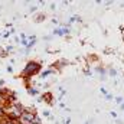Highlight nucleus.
I'll use <instances>...</instances> for the list:
<instances>
[{
	"mask_svg": "<svg viewBox=\"0 0 124 124\" xmlns=\"http://www.w3.org/2000/svg\"><path fill=\"white\" fill-rule=\"evenodd\" d=\"M40 68H42V65L36 61L26 62V65H25V68H23V71H22V78L28 79V78H31L33 75H36V74L40 71Z\"/></svg>",
	"mask_w": 124,
	"mask_h": 124,
	"instance_id": "nucleus-1",
	"label": "nucleus"
},
{
	"mask_svg": "<svg viewBox=\"0 0 124 124\" xmlns=\"http://www.w3.org/2000/svg\"><path fill=\"white\" fill-rule=\"evenodd\" d=\"M45 17H46V15H45V13H36V16H35L33 22L40 23V22H43V20H45Z\"/></svg>",
	"mask_w": 124,
	"mask_h": 124,
	"instance_id": "nucleus-2",
	"label": "nucleus"
},
{
	"mask_svg": "<svg viewBox=\"0 0 124 124\" xmlns=\"http://www.w3.org/2000/svg\"><path fill=\"white\" fill-rule=\"evenodd\" d=\"M51 98H52V94H51V93L42 94V100H43V101H46L48 104H54V101H52Z\"/></svg>",
	"mask_w": 124,
	"mask_h": 124,
	"instance_id": "nucleus-3",
	"label": "nucleus"
},
{
	"mask_svg": "<svg viewBox=\"0 0 124 124\" xmlns=\"http://www.w3.org/2000/svg\"><path fill=\"white\" fill-rule=\"evenodd\" d=\"M26 91H28V94L32 95V97H35V95H38V94H39V91H38L36 88H33V87H28V90H26Z\"/></svg>",
	"mask_w": 124,
	"mask_h": 124,
	"instance_id": "nucleus-4",
	"label": "nucleus"
},
{
	"mask_svg": "<svg viewBox=\"0 0 124 124\" xmlns=\"http://www.w3.org/2000/svg\"><path fill=\"white\" fill-rule=\"evenodd\" d=\"M52 72H54L52 69H46V71H43V72H42V74H40L39 77H40V79H45V78H46V77H49V75H51Z\"/></svg>",
	"mask_w": 124,
	"mask_h": 124,
	"instance_id": "nucleus-5",
	"label": "nucleus"
},
{
	"mask_svg": "<svg viewBox=\"0 0 124 124\" xmlns=\"http://www.w3.org/2000/svg\"><path fill=\"white\" fill-rule=\"evenodd\" d=\"M9 56V54L6 52V49L3 48V46H0V59H4V58H7Z\"/></svg>",
	"mask_w": 124,
	"mask_h": 124,
	"instance_id": "nucleus-6",
	"label": "nucleus"
},
{
	"mask_svg": "<svg viewBox=\"0 0 124 124\" xmlns=\"http://www.w3.org/2000/svg\"><path fill=\"white\" fill-rule=\"evenodd\" d=\"M4 49H6V52L9 54V52H13V51H15V46H13V45H6Z\"/></svg>",
	"mask_w": 124,
	"mask_h": 124,
	"instance_id": "nucleus-7",
	"label": "nucleus"
},
{
	"mask_svg": "<svg viewBox=\"0 0 124 124\" xmlns=\"http://www.w3.org/2000/svg\"><path fill=\"white\" fill-rule=\"evenodd\" d=\"M29 12H31V13H36V12H38V6H31V7H29Z\"/></svg>",
	"mask_w": 124,
	"mask_h": 124,
	"instance_id": "nucleus-8",
	"label": "nucleus"
},
{
	"mask_svg": "<svg viewBox=\"0 0 124 124\" xmlns=\"http://www.w3.org/2000/svg\"><path fill=\"white\" fill-rule=\"evenodd\" d=\"M1 38H3V39H9V38H10V32H4V33H1Z\"/></svg>",
	"mask_w": 124,
	"mask_h": 124,
	"instance_id": "nucleus-9",
	"label": "nucleus"
},
{
	"mask_svg": "<svg viewBox=\"0 0 124 124\" xmlns=\"http://www.w3.org/2000/svg\"><path fill=\"white\" fill-rule=\"evenodd\" d=\"M7 72H10V74L13 72V66L12 65H7Z\"/></svg>",
	"mask_w": 124,
	"mask_h": 124,
	"instance_id": "nucleus-10",
	"label": "nucleus"
},
{
	"mask_svg": "<svg viewBox=\"0 0 124 124\" xmlns=\"http://www.w3.org/2000/svg\"><path fill=\"white\" fill-rule=\"evenodd\" d=\"M110 75L111 77H116V69H110Z\"/></svg>",
	"mask_w": 124,
	"mask_h": 124,
	"instance_id": "nucleus-11",
	"label": "nucleus"
},
{
	"mask_svg": "<svg viewBox=\"0 0 124 124\" xmlns=\"http://www.w3.org/2000/svg\"><path fill=\"white\" fill-rule=\"evenodd\" d=\"M15 42H16V43H20V38H19V36H15Z\"/></svg>",
	"mask_w": 124,
	"mask_h": 124,
	"instance_id": "nucleus-12",
	"label": "nucleus"
},
{
	"mask_svg": "<svg viewBox=\"0 0 124 124\" xmlns=\"http://www.w3.org/2000/svg\"><path fill=\"white\" fill-rule=\"evenodd\" d=\"M43 116H46V117H49V116H51V113H49V111H43Z\"/></svg>",
	"mask_w": 124,
	"mask_h": 124,
	"instance_id": "nucleus-13",
	"label": "nucleus"
},
{
	"mask_svg": "<svg viewBox=\"0 0 124 124\" xmlns=\"http://www.w3.org/2000/svg\"><path fill=\"white\" fill-rule=\"evenodd\" d=\"M4 84H6L4 79H0V87H4Z\"/></svg>",
	"mask_w": 124,
	"mask_h": 124,
	"instance_id": "nucleus-14",
	"label": "nucleus"
},
{
	"mask_svg": "<svg viewBox=\"0 0 124 124\" xmlns=\"http://www.w3.org/2000/svg\"><path fill=\"white\" fill-rule=\"evenodd\" d=\"M6 28H10V29H12V28H13V25H12V23H6Z\"/></svg>",
	"mask_w": 124,
	"mask_h": 124,
	"instance_id": "nucleus-15",
	"label": "nucleus"
},
{
	"mask_svg": "<svg viewBox=\"0 0 124 124\" xmlns=\"http://www.w3.org/2000/svg\"><path fill=\"white\" fill-rule=\"evenodd\" d=\"M121 110H124V104H121Z\"/></svg>",
	"mask_w": 124,
	"mask_h": 124,
	"instance_id": "nucleus-16",
	"label": "nucleus"
}]
</instances>
